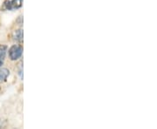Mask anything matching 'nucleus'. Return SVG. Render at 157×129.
I'll use <instances>...</instances> for the list:
<instances>
[{
  "instance_id": "f257e3e1",
  "label": "nucleus",
  "mask_w": 157,
  "mask_h": 129,
  "mask_svg": "<svg viewBox=\"0 0 157 129\" xmlns=\"http://www.w3.org/2000/svg\"><path fill=\"white\" fill-rule=\"evenodd\" d=\"M23 53V47L21 45H14L9 49V57L11 60L15 61L21 58Z\"/></svg>"
},
{
  "instance_id": "7ed1b4c3",
  "label": "nucleus",
  "mask_w": 157,
  "mask_h": 129,
  "mask_svg": "<svg viewBox=\"0 0 157 129\" xmlns=\"http://www.w3.org/2000/svg\"><path fill=\"white\" fill-rule=\"evenodd\" d=\"M23 37H24V33H23L22 29L16 30L12 33V39H13V40L17 41V42H21V41H23Z\"/></svg>"
},
{
  "instance_id": "f03ea898",
  "label": "nucleus",
  "mask_w": 157,
  "mask_h": 129,
  "mask_svg": "<svg viewBox=\"0 0 157 129\" xmlns=\"http://www.w3.org/2000/svg\"><path fill=\"white\" fill-rule=\"evenodd\" d=\"M23 0H6L4 7L8 11H13L19 9L22 6Z\"/></svg>"
},
{
  "instance_id": "423d86ee",
  "label": "nucleus",
  "mask_w": 157,
  "mask_h": 129,
  "mask_svg": "<svg viewBox=\"0 0 157 129\" xmlns=\"http://www.w3.org/2000/svg\"><path fill=\"white\" fill-rule=\"evenodd\" d=\"M0 90H1V87H0Z\"/></svg>"
},
{
  "instance_id": "39448f33",
  "label": "nucleus",
  "mask_w": 157,
  "mask_h": 129,
  "mask_svg": "<svg viewBox=\"0 0 157 129\" xmlns=\"http://www.w3.org/2000/svg\"><path fill=\"white\" fill-rule=\"evenodd\" d=\"M9 75H10V71L7 68H1L0 69V82H5Z\"/></svg>"
},
{
  "instance_id": "20e7f679",
  "label": "nucleus",
  "mask_w": 157,
  "mask_h": 129,
  "mask_svg": "<svg viewBox=\"0 0 157 129\" xmlns=\"http://www.w3.org/2000/svg\"><path fill=\"white\" fill-rule=\"evenodd\" d=\"M6 51H7V46L5 45H0V67L3 66L5 62Z\"/></svg>"
}]
</instances>
